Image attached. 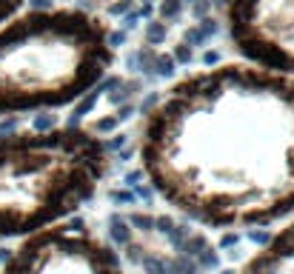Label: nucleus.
<instances>
[{"label":"nucleus","mask_w":294,"mask_h":274,"mask_svg":"<svg viewBox=\"0 0 294 274\" xmlns=\"http://www.w3.org/2000/svg\"><path fill=\"white\" fill-rule=\"evenodd\" d=\"M137 160L157 197L203 229L294 214V77L223 60L171 80L143 115Z\"/></svg>","instance_id":"1"},{"label":"nucleus","mask_w":294,"mask_h":274,"mask_svg":"<svg viewBox=\"0 0 294 274\" xmlns=\"http://www.w3.org/2000/svg\"><path fill=\"white\" fill-rule=\"evenodd\" d=\"M115 63L100 15L80 6L20 9L0 23V117L69 109Z\"/></svg>","instance_id":"2"},{"label":"nucleus","mask_w":294,"mask_h":274,"mask_svg":"<svg viewBox=\"0 0 294 274\" xmlns=\"http://www.w3.org/2000/svg\"><path fill=\"white\" fill-rule=\"evenodd\" d=\"M106 177L112 154L86 126L0 132V243L77 214Z\"/></svg>","instance_id":"3"},{"label":"nucleus","mask_w":294,"mask_h":274,"mask_svg":"<svg viewBox=\"0 0 294 274\" xmlns=\"http://www.w3.org/2000/svg\"><path fill=\"white\" fill-rule=\"evenodd\" d=\"M0 274H143L126 265L120 248L94 231L80 212L18 240Z\"/></svg>","instance_id":"4"},{"label":"nucleus","mask_w":294,"mask_h":274,"mask_svg":"<svg viewBox=\"0 0 294 274\" xmlns=\"http://www.w3.org/2000/svg\"><path fill=\"white\" fill-rule=\"evenodd\" d=\"M232 52L294 77V0H214Z\"/></svg>","instance_id":"5"},{"label":"nucleus","mask_w":294,"mask_h":274,"mask_svg":"<svg viewBox=\"0 0 294 274\" xmlns=\"http://www.w3.org/2000/svg\"><path fill=\"white\" fill-rule=\"evenodd\" d=\"M237 274H294V220L277 229L266 246L246 257Z\"/></svg>","instance_id":"6"},{"label":"nucleus","mask_w":294,"mask_h":274,"mask_svg":"<svg viewBox=\"0 0 294 274\" xmlns=\"http://www.w3.org/2000/svg\"><path fill=\"white\" fill-rule=\"evenodd\" d=\"M180 254L191 257V260L200 265V271H206V274L217 271V268L223 265L217 243H212V237H209L203 229H194L191 234H188V240L183 243V248H180Z\"/></svg>","instance_id":"7"},{"label":"nucleus","mask_w":294,"mask_h":274,"mask_svg":"<svg viewBox=\"0 0 294 274\" xmlns=\"http://www.w3.org/2000/svg\"><path fill=\"white\" fill-rule=\"evenodd\" d=\"M220 32H223V23H220V15L214 12V15H209V18L194 20V26L183 29V40H186L191 49H206Z\"/></svg>","instance_id":"8"},{"label":"nucleus","mask_w":294,"mask_h":274,"mask_svg":"<svg viewBox=\"0 0 294 274\" xmlns=\"http://www.w3.org/2000/svg\"><path fill=\"white\" fill-rule=\"evenodd\" d=\"M103 95H106V88L97 83V86H91L83 98L74 100V103L69 106V115H66V126H80L83 120H86L94 109H97V103L103 100Z\"/></svg>","instance_id":"9"},{"label":"nucleus","mask_w":294,"mask_h":274,"mask_svg":"<svg viewBox=\"0 0 294 274\" xmlns=\"http://www.w3.org/2000/svg\"><path fill=\"white\" fill-rule=\"evenodd\" d=\"M146 92V80L140 77V74H129V77L120 80V86L112 88V92H106L103 98H106V103L112 109H117L120 103H129V100H137Z\"/></svg>","instance_id":"10"},{"label":"nucleus","mask_w":294,"mask_h":274,"mask_svg":"<svg viewBox=\"0 0 294 274\" xmlns=\"http://www.w3.org/2000/svg\"><path fill=\"white\" fill-rule=\"evenodd\" d=\"M134 234H137V231L132 229V223L126 220V214L109 212V217H106V240L112 243V246L123 248L129 240H134Z\"/></svg>","instance_id":"11"},{"label":"nucleus","mask_w":294,"mask_h":274,"mask_svg":"<svg viewBox=\"0 0 294 274\" xmlns=\"http://www.w3.org/2000/svg\"><path fill=\"white\" fill-rule=\"evenodd\" d=\"M177 60H174V57H171V52H160V49H157V57H154V66H152V77H154V83H157V80H174L177 77Z\"/></svg>","instance_id":"12"},{"label":"nucleus","mask_w":294,"mask_h":274,"mask_svg":"<svg viewBox=\"0 0 294 274\" xmlns=\"http://www.w3.org/2000/svg\"><path fill=\"white\" fill-rule=\"evenodd\" d=\"M169 40V23L160 18H149L146 20V29H143V43L149 46H163Z\"/></svg>","instance_id":"13"},{"label":"nucleus","mask_w":294,"mask_h":274,"mask_svg":"<svg viewBox=\"0 0 294 274\" xmlns=\"http://www.w3.org/2000/svg\"><path fill=\"white\" fill-rule=\"evenodd\" d=\"M183 9H186V3L183 0H157V6H154V18L166 20V23H177L180 15H183Z\"/></svg>","instance_id":"14"},{"label":"nucleus","mask_w":294,"mask_h":274,"mask_svg":"<svg viewBox=\"0 0 294 274\" xmlns=\"http://www.w3.org/2000/svg\"><path fill=\"white\" fill-rule=\"evenodd\" d=\"M126 220L132 223V229L137 234H154V212H140V209H132L126 214Z\"/></svg>","instance_id":"15"},{"label":"nucleus","mask_w":294,"mask_h":274,"mask_svg":"<svg viewBox=\"0 0 294 274\" xmlns=\"http://www.w3.org/2000/svg\"><path fill=\"white\" fill-rule=\"evenodd\" d=\"M120 120H117V115L112 112V115H103V117H97V120H89L86 123V129L89 132H94V134H100V137H106V134H112V132H117L120 129Z\"/></svg>","instance_id":"16"},{"label":"nucleus","mask_w":294,"mask_h":274,"mask_svg":"<svg viewBox=\"0 0 294 274\" xmlns=\"http://www.w3.org/2000/svg\"><path fill=\"white\" fill-rule=\"evenodd\" d=\"M243 237H246V243H251L254 248H263L268 240L274 237V229H271V226H249V229L243 231Z\"/></svg>","instance_id":"17"},{"label":"nucleus","mask_w":294,"mask_h":274,"mask_svg":"<svg viewBox=\"0 0 294 274\" xmlns=\"http://www.w3.org/2000/svg\"><path fill=\"white\" fill-rule=\"evenodd\" d=\"M106 200L115 206H140V197L134 195V189H109L106 192Z\"/></svg>","instance_id":"18"},{"label":"nucleus","mask_w":294,"mask_h":274,"mask_svg":"<svg viewBox=\"0 0 294 274\" xmlns=\"http://www.w3.org/2000/svg\"><path fill=\"white\" fill-rule=\"evenodd\" d=\"M54 126H60V115H54V109L35 112V117H32V129H40V132H46V129H54Z\"/></svg>","instance_id":"19"},{"label":"nucleus","mask_w":294,"mask_h":274,"mask_svg":"<svg viewBox=\"0 0 294 274\" xmlns=\"http://www.w3.org/2000/svg\"><path fill=\"white\" fill-rule=\"evenodd\" d=\"M134 6H137V0H112V3H106V6H103V15H106V18L120 20L126 12H132Z\"/></svg>","instance_id":"20"},{"label":"nucleus","mask_w":294,"mask_h":274,"mask_svg":"<svg viewBox=\"0 0 294 274\" xmlns=\"http://www.w3.org/2000/svg\"><path fill=\"white\" fill-rule=\"evenodd\" d=\"M171 57L177 60V66H191V63L197 60V57H194V49H191L186 40H180V43L171 46Z\"/></svg>","instance_id":"21"},{"label":"nucleus","mask_w":294,"mask_h":274,"mask_svg":"<svg viewBox=\"0 0 294 274\" xmlns=\"http://www.w3.org/2000/svg\"><path fill=\"white\" fill-rule=\"evenodd\" d=\"M174 223H177V214H174V212H160V214H154V234L163 240V237H166V231H169Z\"/></svg>","instance_id":"22"},{"label":"nucleus","mask_w":294,"mask_h":274,"mask_svg":"<svg viewBox=\"0 0 294 274\" xmlns=\"http://www.w3.org/2000/svg\"><path fill=\"white\" fill-rule=\"evenodd\" d=\"M132 140V132H126V129H117V132H112V134H106V149H109V154H115L117 149H123L126 143Z\"/></svg>","instance_id":"23"},{"label":"nucleus","mask_w":294,"mask_h":274,"mask_svg":"<svg viewBox=\"0 0 294 274\" xmlns=\"http://www.w3.org/2000/svg\"><path fill=\"white\" fill-rule=\"evenodd\" d=\"M20 9H26V0H0V23L15 18Z\"/></svg>","instance_id":"24"},{"label":"nucleus","mask_w":294,"mask_h":274,"mask_svg":"<svg viewBox=\"0 0 294 274\" xmlns=\"http://www.w3.org/2000/svg\"><path fill=\"white\" fill-rule=\"evenodd\" d=\"M240 240H243V234L237 229H223L220 237H217V248L226 251V248H232V246H240Z\"/></svg>","instance_id":"25"},{"label":"nucleus","mask_w":294,"mask_h":274,"mask_svg":"<svg viewBox=\"0 0 294 274\" xmlns=\"http://www.w3.org/2000/svg\"><path fill=\"white\" fill-rule=\"evenodd\" d=\"M160 98H163V92H143V100L137 103V115H149L157 103H160Z\"/></svg>","instance_id":"26"},{"label":"nucleus","mask_w":294,"mask_h":274,"mask_svg":"<svg viewBox=\"0 0 294 274\" xmlns=\"http://www.w3.org/2000/svg\"><path fill=\"white\" fill-rule=\"evenodd\" d=\"M132 189H134V195L140 197V203L154 206V197H157V192H154V186L149 183V180H143V183H137V186H132Z\"/></svg>","instance_id":"27"},{"label":"nucleus","mask_w":294,"mask_h":274,"mask_svg":"<svg viewBox=\"0 0 294 274\" xmlns=\"http://www.w3.org/2000/svg\"><path fill=\"white\" fill-rule=\"evenodd\" d=\"M134 157H137V137H134V140H129L123 149H117L115 154H112V160H115V163H129V160H134Z\"/></svg>","instance_id":"28"},{"label":"nucleus","mask_w":294,"mask_h":274,"mask_svg":"<svg viewBox=\"0 0 294 274\" xmlns=\"http://www.w3.org/2000/svg\"><path fill=\"white\" fill-rule=\"evenodd\" d=\"M188 12H191V18L194 20L209 18V15H214V0H194V3L188 6Z\"/></svg>","instance_id":"29"},{"label":"nucleus","mask_w":294,"mask_h":274,"mask_svg":"<svg viewBox=\"0 0 294 274\" xmlns=\"http://www.w3.org/2000/svg\"><path fill=\"white\" fill-rule=\"evenodd\" d=\"M217 63H223V49H200V66L209 69V66H217Z\"/></svg>","instance_id":"30"},{"label":"nucleus","mask_w":294,"mask_h":274,"mask_svg":"<svg viewBox=\"0 0 294 274\" xmlns=\"http://www.w3.org/2000/svg\"><path fill=\"white\" fill-rule=\"evenodd\" d=\"M143 180H149V174H146V168H143V166H134V168H129V171L123 174V183L129 189L137 186V183H143Z\"/></svg>","instance_id":"31"},{"label":"nucleus","mask_w":294,"mask_h":274,"mask_svg":"<svg viewBox=\"0 0 294 274\" xmlns=\"http://www.w3.org/2000/svg\"><path fill=\"white\" fill-rule=\"evenodd\" d=\"M126 43H129V32H126V29H120V26H117V29L109 26V46L117 52V49H120V46H126Z\"/></svg>","instance_id":"32"},{"label":"nucleus","mask_w":294,"mask_h":274,"mask_svg":"<svg viewBox=\"0 0 294 274\" xmlns=\"http://www.w3.org/2000/svg\"><path fill=\"white\" fill-rule=\"evenodd\" d=\"M115 115H117V120H120V123H129L132 117H137V103H134V100L120 103V106L115 109Z\"/></svg>","instance_id":"33"},{"label":"nucleus","mask_w":294,"mask_h":274,"mask_svg":"<svg viewBox=\"0 0 294 274\" xmlns=\"http://www.w3.org/2000/svg\"><path fill=\"white\" fill-rule=\"evenodd\" d=\"M140 12H137V6H134L132 12H126L123 18H120V29H126V32H134V29L140 26Z\"/></svg>","instance_id":"34"},{"label":"nucleus","mask_w":294,"mask_h":274,"mask_svg":"<svg viewBox=\"0 0 294 274\" xmlns=\"http://www.w3.org/2000/svg\"><path fill=\"white\" fill-rule=\"evenodd\" d=\"M123 63H126V69H129V74H140V46L126 54Z\"/></svg>","instance_id":"35"},{"label":"nucleus","mask_w":294,"mask_h":274,"mask_svg":"<svg viewBox=\"0 0 294 274\" xmlns=\"http://www.w3.org/2000/svg\"><path fill=\"white\" fill-rule=\"evenodd\" d=\"M226 254H229V260H234V263H237V260H243V251L237 246H232V248H226Z\"/></svg>","instance_id":"36"},{"label":"nucleus","mask_w":294,"mask_h":274,"mask_svg":"<svg viewBox=\"0 0 294 274\" xmlns=\"http://www.w3.org/2000/svg\"><path fill=\"white\" fill-rule=\"evenodd\" d=\"M240 271V268H234V265H220V268H217V274H237Z\"/></svg>","instance_id":"37"},{"label":"nucleus","mask_w":294,"mask_h":274,"mask_svg":"<svg viewBox=\"0 0 294 274\" xmlns=\"http://www.w3.org/2000/svg\"><path fill=\"white\" fill-rule=\"evenodd\" d=\"M137 3H154V6H157V0H137Z\"/></svg>","instance_id":"38"}]
</instances>
